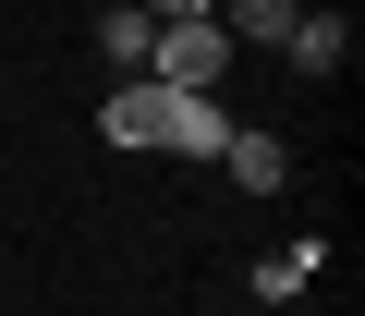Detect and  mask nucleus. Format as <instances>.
Instances as JSON below:
<instances>
[{
	"instance_id": "f257e3e1",
	"label": "nucleus",
	"mask_w": 365,
	"mask_h": 316,
	"mask_svg": "<svg viewBox=\"0 0 365 316\" xmlns=\"http://www.w3.org/2000/svg\"><path fill=\"white\" fill-rule=\"evenodd\" d=\"M220 61H232L220 13H207V25H158V49H146V85H182V98H207V85H220Z\"/></svg>"
},
{
	"instance_id": "f03ea898",
	"label": "nucleus",
	"mask_w": 365,
	"mask_h": 316,
	"mask_svg": "<svg viewBox=\"0 0 365 316\" xmlns=\"http://www.w3.org/2000/svg\"><path fill=\"white\" fill-rule=\"evenodd\" d=\"M98 134H110V146H158V134H170V85H122V98L98 110Z\"/></svg>"
},
{
	"instance_id": "7ed1b4c3",
	"label": "nucleus",
	"mask_w": 365,
	"mask_h": 316,
	"mask_svg": "<svg viewBox=\"0 0 365 316\" xmlns=\"http://www.w3.org/2000/svg\"><path fill=\"white\" fill-rule=\"evenodd\" d=\"M220 171H232L244 195H280V183H292V146H280V134H232V146H220Z\"/></svg>"
},
{
	"instance_id": "20e7f679",
	"label": "nucleus",
	"mask_w": 365,
	"mask_h": 316,
	"mask_svg": "<svg viewBox=\"0 0 365 316\" xmlns=\"http://www.w3.org/2000/svg\"><path fill=\"white\" fill-rule=\"evenodd\" d=\"M280 49H292V73H341V61H353V25H341V13H292Z\"/></svg>"
},
{
	"instance_id": "39448f33",
	"label": "nucleus",
	"mask_w": 365,
	"mask_h": 316,
	"mask_svg": "<svg viewBox=\"0 0 365 316\" xmlns=\"http://www.w3.org/2000/svg\"><path fill=\"white\" fill-rule=\"evenodd\" d=\"M158 146H182V158H220V146H232V122H220L207 98H182V85H170V134H158Z\"/></svg>"
},
{
	"instance_id": "423d86ee",
	"label": "nucleus",
	"mask_w": 365,
	"mask_h": 316,
	"mask_svg": "<svg viewBox=\"0 0 365 316\" xmlns=\"http://www.w3.org/2000/svg\"><path fill=\"white\" fill-rule=\"evenodd\" d=\"M220 37H244V49H280V37H292V0H220Z\"/></svg>"
},
{
	"instance_id": "0eeeda50",
	"label": "nucleus",
	"mask_w": 365,
	"mask_h": 316,
	"mask_svg": "<svg viewBox=\"0 0 365 316\" xmlns=\"http://www.w3.org/2000/svg\"><path fill=\"white\" fill-rule=\"evenodd\" d=\"M317 256H329V243H280V256H256V304H292V292L317 280Z\"/></svg>"
},
{
	"instance_id": "6e6552de",
	"label": "nucleus",
	"mask_w": 365,
	"mask_h": 316,
	"mask_svg": "<svg viewBox=\"0 0 365 316\" xmlns=\"http://www.w3.org/2000/svg\"><path fill=\"white\" fill-rule=\"evenodd\" d=\"M98 49H110V61H146V49H158V25L134 13V0H110V13H98Z\"/></svg>"
},
{
	"instance_id": "1a4fd4ad",
	"label": "nucleus",
	"mask_w": 365,
	"mask_h": 316,
	"mask_svg": "<svg viewBox=\"0 0 365 316\" xmlns=\"http://www.w3.org/2000/svg\"><path fill=\"white\" fill-rule=\"evenodd\" d=\"M134 13H158V25H207L220 0H134Z\"/></svg>"
}]
</instances>
